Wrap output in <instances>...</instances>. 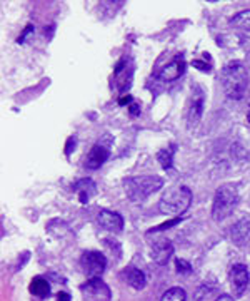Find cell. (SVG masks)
Here are the masks:
<instances>
[{
    "label": "cell",
    "mask_w": 250,
    "mask_h": 301,
    "mask_svg": "<svg viewBox=\"0 0 250 301\" xmlns=\"http://www.w3.org/2000/svg\"><path fill=\"white\" fill-rule=\"evenodd\" d=\"M249 75L242 62H229L222 70V85L230 99H242L247 89Z\"/></svg>",
    "instance_id": "6da1fadb"
},
{
    "label": "cell",
    "mask_w": 250,
    "mask_h": 301,
    "mask_svg": "<svg viewBox=\"0 0 250 301\" xmlns=\"http://www.w3.org/2000/svg\"><path fill=\"white\" fill-rule=\"evenodd\" d=\"M164 187V179L160 176H135L124 179V189L132 202H142L150 194Z\"/></svg>",
    "instance_id": "7a4b0ae2"
},
{
    "label": "cell",
    "mask_w": 250,
    "mask_h": 301,
    "mask_svg": "<svg viewBox=\"0 0 250 301\" xmlns=\"http://www.w3.org/2000/svg\"><path fill=\"white\" fill-rule=\"evenodd\" d=\"M192 202V191L187 186H175L169 189L162 196L160 202H158V209L162 214H170V216H177L184 214L188 209Z\"/></svg>",
    "instance_id": "3957f363"
},
{
    "label": "cell",
    "mask_w": 250,
    "mask_h": 301,
    "mask_svg": "<svg viewBox=\"0 0 250 301\" xmlns=\"http://www.w3.org/2000/svg\"><path fill=\"white\" fill-rule=\"evenodd\" d=\"M238 204V191L232 184H223L215 191L214 204H212V217L215 221H223L230 216Z\"/></svg>",
    "instance_id": "277c9868"
},
{
    "label": "cell",
    "mask_w": 250,
    "mask_h": 301,
    "mask_svg": "<svg viewBox=\"0 0 250 301\" xmlns=\"http://www.w3.org/2000/svg\"><path fill=\"white\" fill-rule=\"evenodd\" d=\"M80 266L83 273L94 280V278H100L102 273L107 268V258L100 253V251H85L80 258Z\"/></svg>",
    "instance_id": "5b68a950"
},
{
    "label": "cell",
    "mask_w": 250,
    "mask_h": 301,
    "mask_svg": "<svg viewBox=\"0 0 250 301\" xmlns=\"http://www.w3.org/2000/svg\"><path fill=\"white\" fill-rule=\"evenodd\" d=\"M82 291L89 301H110V288L100 278H94L82 284Z\"/></svg>",
    "instance_id": "8992f818"
},
{
    "label": "cell",
    "mask_w": 250,
    "mask_h": 301,
    "mask_svg": "<svg viewBox=\"0 0 250 301\" xmlns=\"http://www.w3.org/2000/svg\"><path fill=\"white\" fill-rule=\"evenodd\" d=\"M185 67H187V64H185L184 55H175L169 64H165V66L158 70L157 79H160V81H164V82L177 81L180 75H184Z\"/></svg>",
    "instance_id": "52a82bcc"
},
{
    "label": "cell",
    "mask_w": 250,
    "mask_h": 301,
    "mask_svg": "<svg viewBox=\"0 0 250 301\" xmlns=\"http://www.w3.org/2000/svg\"><path fill=\"white\" fill-rule=\"evenodd\" d=\"M110 157V144H104V142H97L90 152L85 157V167L90 171H95L100 166H104L105 161Z\"/></svg>",
    "instance_id": "ba28073f"
},
{
    "label": "cell",
    "mask_w": 250,
    "mask_h": 301,
    "mask_svg": "<svg viewBox=\"0 0 250 301\" xmlns=\"http://www.w3.org/2000/svg\"><path fill=\"white\" fill-rule=\"evenodd\" d=\"M230 286L235 296H242L249 284V269L245 265H234L230 269Z\"/></svg>",
    "instance_id": "9c48e42d"
},
{
    "label": "cell",
    "mask_w": 250,
    "mask_h": 301,
    "mask_svg": "<svg viewBox=\"0 0 250 301\" xmlns=\"http://www.w3.org/2000/svg\"><path fill=\"white\" fill-rule=\"evenodd\" d=\"M172 254H173V244L169 239H158L152 244V253H150V256H152V259L157 265L160 266L167 265Z\"/></svg>",
    "instance_id": "30bf717a"
},
{
    "label": "cell",
    "mask_w": 250,
    "mask_h": 301,
    "mask_svg": "<svg viewBox=\"0 0 250 301\" xmlns=\"http://www.w3.org/2000/svg\"><path fill=\"white\" fill-rule=\"evenodd\" d=\"M98 223H100L104 229H107V231L119 233L124 228V217L119 213H115V211L102 209L98 213Z\"/></svg>",
    "instance_id": "8fae6325"
},
{
    "label": "cell",
    "mask_w": 250,
    "mask_h": 301,
    "mask_svg": "<svg viewBox=\"0 0 250 301\" xmlns=\"http://www.w3.org/2000/svg\"><path fill=\"white\" fill-rule=\"evenodd\" d=\"M132 67H128V60L122 59L119 64H117L115 70H113V75H115V82H117V87H119L120 92H125L132 84Z\"/></svg>",
    "instance_id": "7c38bea8"
},
{
    "label": "cell",
    "mask_w": 250,
    "mask_h": 301,
    "mask_svg": "<svg viewBox=\"0 0 250 301\" xmlns=\"http://www.w3.org/2000/svg\"><path fill=\"white\" fill-rule=\"evenodd\" d=\"M72 189H74L75 193L78 194V199H80L82 204H87V202H89V199L97 193L95 183H94L92 179H89V178L77 181V183L72 186Z\"/></svg>",
    "instance_id": "4fadbf2b"
},
{
    "label": "cell",
    "mask_w": 250,
    "mask_h": 301,
    "mask_svg": "<svg viewBox=\"0 0 250 301\" xmlns=\"http://www.w3.org/2000/svg\"><path fill=\"white\" fill-rule=\"evenodd\" d=\"M203 112V94L202 90L197 92V96H194L190 102V107H188V114H187V124L188 127H194L199 124L200 117H202Z\"/></svg>",
    "instance_id": "5bb4252c"
},
{
    "label": "cell",
    "mask_w": 250,
    "mask_h": 301,
    "mask_svg": "<svg viewBox=\"0 0 250 301\" xmlns=\"http://www.w3.org/2000/svg\"><path fill=\"white\" fill-rule=\"evenodd\" d=\"M124 276H125V281H127L134 289L145 288V284H147L145 274H143L140 269L134 268V266H128L127 269H124Z\"/></svg>",
    "instance_id": "9a60e30c"
},
{
    "label": "cell",
    "mask_w": 250,
    "mask_h": 301,
    "mask_svg": "<svg viewBox=\"0 0 250 301\" xmlns=\"http://www.w3.org/2000/svg\"><path fill=\"white\" fill-rule=\"evenodd\" d=\"M249 233H250L249 221L247 219L238 221V223L234 224V228H232V241L235 244H244L249 238Z\"/></svg>",
    "instance_id": "2e32d148"
},
{
    "label": "cell",
    "mask_w": 250,
    "mask_h": 301,
    "mask_svg": "<svg viewBox=\"0 0 250 301\" xmlns=\"http://www.w3.org/2000/svg\"><path fill=\"white\" fill-rule=\"evenodd\" d=\"M30 293L35 295L37 298H47L50 295V284H48V281L45 278L37 276L30 283Z\"/></svg>",
    "instance_id": "e0dca14e"
},
{
    "label": "cell",
    "mask_w": 250,
    "mask_h": 301,
    "mask_svg": "<svg viewBox=\"0 0 250 301\" xmlns=\"http://www.w3.org/2000/svg\"><path fill=\"white\" fill-rule=\"evenodd\" d=\"M230 25L235 27V29L247 30V32H250V9L242 10V12L234 15V17L230 18Z\"/></svg>",
    "instance_id": "ac0fdd59"
},
{
    "label": "cell",
    "mask_w": 250,
    "mask_h": 301,
    "mask_svg": "<svg viewBox=\"0 0 250 301\" xmlns=\"http://www.w3.org/2000/svg\"><path fill=\"white\" fill-rule=\"evenodd\" d=\"M160 301H187V293L180 286H173V288L167 289Z\"/></svg>",
    "instance_id": "d6986e66"
},
{
    "label": "cell",
    "mask_w": 250,
    "mask_h": 301,
    "mask_svg": "<svg viewBox=\"0 0 250 301\" xmlns=\"http://www.w3.org/2000/svg\"><path fill=\"white\" fill-rule=\"evenodd\" d=\"M173 152H175V146H170V148L160 149L157 152V159L160 166L164 169H170L172 167V161H173Z\"/></svg>",
    "instance_id": "ffe728a7"
},
{
    "label": "cell",
    "mask_w": 250,
    "mask_h": 301,
    "mask_svg": "<svg viewBox=\"0 0 250 301\" xmlns=\"http://www.w3.org/2000/svg\"><path fill=\"white\" fill-rule=\"evenodd\" d=\"M175 266H177V271H179L180 274H190V273H192L190 263H187L185 259L177 258V259H175Z\"/></svg>",
    "instance_id": "44dd1931"
},
{
    "label": "cell",
    "mask_w": 250,
    "mask_h": 301,
    "mask_svg": "<svg viewBox=\"0 0 250 301\" xmlns=\"http://www.w3.org/2000/svg\"><path fill=\"white\" fill-rule=\"evenodd\" d=\"M179 223H180V217H173V219H170V221H167V223H164V224L157 226V228L150 229L149 234H152V233H157V231H164V229H169L170 226H175V224H179Z\"/></svg>",
    "instance_id": "7402d4cb"
},
{
    "label": "cell",
    "mask_w": 250,
    "mask_h": 301,
    "mask_svg": "<svg viewBox=\"0 0 250 301\" xmlns=\"http://www.w3.org/2000/svg\"><path fill=\"white\" fill-rule=\"evenodd\" d=\"M75 144H77V139H75L74 135L67 139V144H65V156H70L72 150L75 149Z\"/></svg>",
    "instance_id": "603a6c76"
},
{
    "label": "cell",
    "mask_w": 250,
    "mask_h": 301,
    "mask_svg": "<svg viewBox=\"0 0 250 301\" xmlns=\"http://www.w3.org/2000/svg\"><path fill=\"white\" fill-rule=\"evenodd\" d=\"M32 32H33V25H32V24H29L27 27H25V30H24V32H22L20 35H18L17 42H18V44H24V42H25V37H27V35H30V33H32Z\"/></svg>",
    "instance_id": "cb8c5ba5"
},
{
    "label": "cell",
    "mask_w": 250,
    "mask_h": 301,
    "mask_svg": "<svg viewBox=\"0 0 250 301\" xmlns=\"http://www.w3.org/2000/svg\"><path fill=\"white\" fill-rule=\"evenodd\" d=\"M194 66H197L200 70H203V72H210V66H205V64L200 62V60H194Z\"/></svg>",
    "instance_id": "d4e9b609"
},
{
    "label": "cell",
    "mask_w": 250,
    "mask_h": 301,
    "mask_svg": "<svg viewBox=\"0 0 250 301\" xmlns=\"http://www.w3.org/2000/svg\"><path fill=\"white\" fill-rule=\"evenodd\" d=\"M140 112V105L139 104H132L130 105V116H137Z\"/></svg>",
    "instance_id": "484cf974"
},
{
    "label": "cell",
    "mask_w": 250,
    "mask_h": 301,
    "mask_svg": "<svg viewBox=\"0 0 250 301\" xmlns=\"http://www.w3.org/2000/svg\"><path fill=\"white\" fill-rule=\"evenodd\" d=\"M128 102H132V96H128V94L119 99V104H122V105H124V104H128Z\"/></svg>",
    "instance_id": "4316f807"
},
{
    "label": "cell",
    "mask_w": 250,
    "mask_h": 301,
    "mask_svg": "<svg viewBox=\"0 0 250 301\" xmlns=\"http://www.w3.org/2000/svg\"><path fill=\"white\" fill-rule=\"evenodd\" d=\"M57 300H59V301H70V296L67 295V293H59Z\"/></svg>",
    "instance_id": "83f0119b"
},
{
    "label": "cell",
    "mask_w": 250,
    "mask_h": 301,
    "mask_svg": "<svg viewBox=\"0 0 250 301\" xmlns=\"http://www.w3.org/2000/svg\"><path fill=\"white\" fill-rule=\"evenodd\" d=\"M215 301H234V298L232 296H229V295H220Z\"/></svg>",
    "instance_id": "f1b7e54d"
},
{
    "label": "cell",
    "mask_w": 250,
    "mask_h": 301,
    "mask_svg": "<svg viewBox=\"0 0 250 301\" xmlns=\"http://www.w3.org/2000/svg\"><path fill=\"white\" fill-rule=\"evenodd\" d=\"M247 120H249V122H250V111H249V116H247Z\"/></svg>",
    "instance_id": "f546056e"
}]
</instances>
